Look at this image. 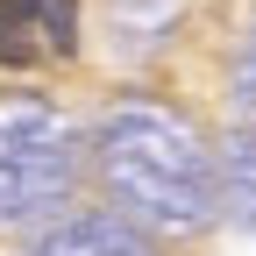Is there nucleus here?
I'll return each mask as SVG.
<instances>
[{
    "instance_id": "obj_2",
    "label": "nucleus",
    "mask_w": 256,
    "mask_h": 256,
    "mask_svg": "<svg viewBox=\"0 0 256 256\" xmlns=\"http://www.w3.org/2000/svg\"><path fill=\"white\" fill-rule=\"evenodd\" d=\"M36 14H43V0H0V28H28L36 36Z\"/></svg>"
},
{
    "instance_id": "obj_1",
    "label": "nucleus",
    "mask_w": 256,
    "mask_h": 256,
    "mask_svg": "<svg viewBox=\"0 0 256 256\" xmlns=\"http://www.w3.org/2000/svg\"><path fill=\"white\" fill-rule=\"evenodd\" d=\"M36 28H43V43H50L57 57H72V50H78V0H43Z\"/></svg>"
}]
</instances>
